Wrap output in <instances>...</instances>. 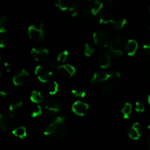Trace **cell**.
<instances>
[{
    "instance_id": "6da1fadb",
    "label": "cell",
    "mask_w": 150,
    "mask_h": 150,
    "mask_svg": "<svg viewBox=\"0 0 150 150\" xmlns=\"http://www.w3.org/2000/svg\"><path fill=\"white\" fill-rule=\"evenodd\" d=\"M93 39L95 44L100 48H105V47H109L111 43V37L109 34L105 31L99 29L93 34Z\"/></svg>"
},
{
    "instance_id": "7a4b0ae2",
    "label": "cell",
    "mask_w": 150,
    "mask_h": 150,
    "mask_svg": "<svg viewBox=\"0 0 150 150\" xmlns=\"http://www.w3.org/2000/svg\"><path fill=\"white\" fill-rule=\"evenodd\" d=\"M28 35L32 40L39 42L44 38L43 25L40 24L39 26L31 25L28 29Z\"/></svg>"
},
{
    "instance_id": "3957f363",
    "label": "cell",
    "mask_w": 150,
    "mask_h": 150,
    "mask_svg": "<svg viewBox=\"0 0 150 150\" xmlns=\"http://www.w3.org/2000/svg\"><path fill=\"white\" fill-rule=\"evenodd\" d=\"M122 40L120 37H116L114 39L111 40V43L109 45L110 51L111 54L114 57H119L122 54Z\"/></svg>"
},
{
    "instance_id": "277c9868",
    "label": "cell",
    "mask_w": 150,
    "mask_h": 150,
    "mask_svg": "<svg viewBox=\"0 0 150 150\" xmlns=\"http://www.w3.org/2000/svg\"><path fill=\"white\" fill-rule=\"evenodd\" d=\"M35 74H36L38 79L43 83L48 81L52 76V73L51 70L41 65L37 66L35 68Z\"/></svg>"
},
{
    "instance_id": "5b68a950",
    "label": "cell",
    "mask_w": 150,
    "mask_h": 150,
    "mask_svg": "<svg viewBox=\"0 0 150 150\" xmlns=\"http://www.w3.org/2000/svg\"><path fill=\"white\" fill-rule=\"evenodd\" d=\"M44 108L47 114L54 115L60 111V104L58 100L55 99H48L44 104Z\"/></svg>"
},
{
    "instance_id": "8992f818",
    "label": "cell",
    "mask_w": 150,
    "mask_h": 150,
    "mask_svg": "<svg viewBox=\"0 0 150 150\" xmlns=\"http://www.w3.org/2000/svg\"><path fill=\"white\" fill-rule=\"evenodd\" d=\"M100 22L101 23H111L115 29H121L125 26V25L127 23V21L124 18H117L115 19H109L105 18L103 17L100 18Z\"/></svg>"
},
{
    "instance_id": "52a82bcc",
    "label": "cell",
    "mask_w": 150,
    "mask_h": 150,
    "mask_svg": "<svg viewBox=\"0 0 150 150\" xmlns=\"http://www.w3.org/2000/svg\"><path fill=\"white\" fill-rule=\"evenodd\" d=\"M89 109V105L82 101H76L72 105V110L79 116H83Z\"/></svg>"
},
{
    "instance_id": "ba28073f",
    "label": "cell",
    "mask_w": 150,
    "mask_h": 150,
    "mask_svg": "<svg viewBox=\"0 0 150 150\" xmlns=\"http://www.w3.org/2000/svg\"><path fill=\"white\" fill-rule=\"evenodd\" d=\"M31 54L33 56L35 60L38 62L44 61L46 59L49 55V52L45 48H33L31 51Z\"/></svg>"
},
{
    "instance_id": "9c48e42d",
    "label": "cell",
    "mask_w": 150,
    "mask_h": 150,
    "mask_svg": "<svg viewBox=\"0 0 150 150\" xmlns=\"http://www.w3.org/2000/svg\"><path fill=\"white\" fill-rule=\"evenodd\" d=\"M29 79V73L26 70H21L13 77V83L16 86H23Z\"/></svg>"
},
{
    "instance_id": "30bf717a",
    "label": "cell",
    "mask_w": 150,
    "mask_h": 150,
    "mask_svg": "<svg viewBox=\"0 0 150 150\" xmlns=\"http://www.w3.org/2000/svg\"><path fill=\"white\" fill-rule=\"evenodd\" d=\"M141 130H142V126L139 122H136L133 125L129 130L128 135L130 139L133 140H137L140 138Z\"/></svg>"
},
{
    "instance_id": "8fae6325",
    "label": "cell",
    "mask_w": 150,
    "mask_h": 150,
    "mask_svg": "<svg viewBox=\"0 0 150 150\" xmlns=\"http://www.w3.org/2000/svg\"><path fill=\"white\" fill-rule=\"evenodd\" d=\"M109 80V74L105 73V72L99 71L96 72L93 75L92 79V83H98L101 82L107 81Z\"/></svg>"
},
{
    "instance_id": "7c38bea8",
    "label": "cell",
    "mask_w": 150,
    "mask_h": 150,
    "mask_svg": "<svg viewBox=\"0 0 150 150\" xmlns=\"http://www.w3.org/2000/svg\"><path fill=\"white\" fill-rule=\"evenodd\" d=\"M12 118L8 114H1L0 116V127L1 129L6 130H8L12 125Z\"/></svg>"
},
{
    "instance_id": "4fadbf2b",
    "label": "cell",
    "mask_w": 150,
    "mask_h": 150,
    "mask_svg": "<svg viewBox=\"0 0 150 150\" xmlns=\"http://www.w3.org/2000/svg\"><path fill=\"white\" fill-rule=\"evenodd\" d=\"M111 57L108 53H102L98 58V63L101 68H107L111 64Z\"/></svg>"
},
{
    "instance_id": "5bb4252c",
    "label": "cell",
    "mask_w": 150,
    "mask_h": 150,
    "mask_svg": "<svg viewBox=\"0 0 150 150\" xmlns=\"http://www.w3.org/2000/svg\"><path fill=\"white\" fill-rule=\"evenodd\" d=\"M138 42L134 40H129L125 45V50L127 51V55L133 56L138 50Z\"/></svg>"
},
{
    "instance_id": "9a60e30c",
    "label": "cell",
    "mask_w": 150,
    "mask_h": 150,
    "mask_svg": "<svg viewBox=\"0 0 150 150\" xmlns=\"http://www.w3.org/2000/svg\"><path fill=\"white\" fill-rule=\"evenodd\" d=\"M103 8V3L100 1H92V5H91V12L92 14L94 16L98 15L101 11Z\"/></svg>"
},
{
    "instance_id": "2e32d148",
    "label": "cell",
    "mask_w": 150,
    "mask_h": 150,
    "mask_svg": "<svg viewBox=\"0 0 150 150\" xmlns=\"http://www.w3.org/2000/svg\"><path fill=\"white\" fill-rule=\"evenodd\" d=\"M13 134L16 137L19 138L21 139H23L26 136V130L23 126H20V127H16V129H14L13 130Z\"/></svg>"
},
{
    "instance_id": "e0dca14e",
    "label": "cell",
    "mask_w": 150,
    "mask_h": 150,
    "mask_svg": "<svg viewBox=\"0 0 150 150\" xmlns=\"http://www.w3.org/2000/svg\"><path fill=\"white\" fill-rule=\"evenodd\" d=\"M59 127V125H57L54 121H53L52 122L45 128V131H44V134L46 135V136H48V135H54V133H56V131H57Z\"/></svg>"
},
{
    "instance_id": "ac0fdd59",
    "label": "cell",
    "mask_w": 150,
    "mask_h": 150,
    "mask_svg": "<svg viewBox=\"0 0 150 150\" xmlns=\"http://www.w3.org/2000/svg\"><path fill=\"white\" fill-rule=\"evenodd\" d=\"M30 99L32 102L35 103H39L42 102L43 98H42L40 92L38 91H33L30 95Z\"/></svg>"
},
{
    "instance_id": "d6986e66",
    "label": "cell",
    "mask_w": 150,
    "mask_h": 150,
    "mask_svg": "<svg viewBox=\"0 0 150 150\" xmlns=\"http://www.w3.org/2000/svg\"><path fill=\"white\" fill-rule=\"evenodd\" d=\"M132 112V105L129 103H126L122 109V113L125 119H128Z\"/></svg>"
},
{
    "instance_id": "ffe728a7",
    "label": "cell",
    "mask_w": 150,
    "mask_h": 150,
    "mask_svg": "<svg viewBox=\"0 0 150 150\" xmlns=\"http://www.w3.org/2000/svg\"><path fill=\"white\" fill-rule=\"evenodd\" d=\"M8 19L6 16H3L0 20V32L4 33L8 27Z\"/></svg>"
},
{
    "instance_id": "44dd1931",
    "label": "cell",
    "mask_w": 150,
    "mask_h": 150,
    "mask_svg": "<svg viewBox=\"0 0 150 150\" xmlns=\"http://www.w3.org/2000/svg\"><path fill=\"white\" fill-rule=\"evenodd\" d=\"M67 135V130H66L65 128L64 127H58L57 130L56 131V133L54 134V136L56 138V139H61L64 138V136Z\"/></svg>"
},
{
    "instance_id": "7402d4cb",
    "label": "cell",
    "mask_w": 150,
    "mask_h": 150,
    "mask_svg": "<svg viewBox=\"0 0 150 150\" xmlns=\"http://www.w3.org/2000/svg\"><path fill=\"white\" fill-rule=\"evenodd\" d=\"M56 6L62 10H66L67 9H70V2L67 1H64V0H59L57 3H56Z\"/></svg>"
},
{
    "instance_id": "603a6c76",
    "label": "cell",
    "mask_w": 150,
    "mask_h": 150,
    "mask_svg": "<svg viewBox=\"0 0 150 150\" xmlns=\"http://www.w3.org/2000/svg\"><path fill=\"white\" fill-rule=\"evenodd\" d=\"M114 86L111 83H106L103 86L102 90L105 95H111L114 92Z\"/></svg>"
},
{
    "instance_id": "cb8c5ba5",
    "label": "cell",
    "mask_w": 150,
    "mask_h": 150,
    "mask_svg": "<svg viewBox=\"0 0 150 150\" xmlns=\"http://www.w3.org/2000/svg\"><path fill=\"white\" fill-rule=\"evenodd\" d=\"M59 89V85L56 81L51 82L48 88V91L50 95H55Z\"/></svg>"
},
{
    "instance_id": "d4e9b609",
    "label": "cell",
    "mask_w": 150,
    "mask_h": 150,
    "mask_svg": "<svg viewBox=\"0 0 150 150\" xmlns=\"http://www.w3.org/2000/svg\"><path fill=\"white\" fill-rule=\"evenodd\" d=\"M22 106V102L21 101H16V102L13 103L10 105L9 106V110H10V112L14 113L15 111H16L17 110H18L19 108H21Z\"/></svg>"
},
{
    "instance_id": "484cf974",
    "label": "cell",
    "mask_w": 150,
    "mask_h": 150,
    "mask_svg": "<svg viewBox=\"0 0 150 150\" xmlns=\"http://www.w3.org/2000/svg\"><path fill=\"white\" fill-rule=\"evenodd\" d=\"M41 114H42V108H41L40 105H35L32 109V111H31V116L32 117H37L40 115Z\"/></svg>"
},
{
    "instance_id": "4316f807",
    "label": "cell",
    "mask_w": 150,
    "mask_h": 150,
    "mask_svg": "<svg viewBox=\"0 0 150 150\" xmlns=\"http://www.w3.org/2000/svg\"><path fill=\"white\" fill-rule=\"evenodd\" d=\"M57 70H58L59 73V74L61 75L62 77H64V78L71 77V76H70V75L69 74L68 72H67V69H66L65 67H64V65H59V67L57 68Z\"/></svg>"
},
{
    "instance_id": "83f0119b",
    "label": "cell",
    "mask_w": 150,
    "mask_h": 150,
    "mask_svg": "<svg viewBox=\"0 0 150 150\" xmlns=\"http://www.w3.org/2000/svg\"><path fill=\"white\" fill-rule=\"evenodd\" d=\"M68 51H64L60 53L58 55V57H57V61L60 62H64L66 61V59L68 57Z\"/></svg>"
},
{
    "instance_id": "f1b7e54d",
    "label": "cell",
    "mask_w": 150,
    "mask_h": 150,
    "mask_svg": "<svg viewBox=\"0 0 150 150\" xmlns=\"http://www.w3.org/2000/svg\"><path fill=\"white\" fill-rule=\"evenodd\" d=\"M94 48L91 46L89 44L85 43V48H84V54L86 56V57H91V56L93 54Z\"/></svg>"
},
{
    "instance_id": "f546056e",
    "label": "cell",
    "mask_w": 150,
    "mask_h": 150,
    "mask_svg": "<svg viewBox=\"0 0 150 150\" xmlns=\"http://www.w3.org/2000/svg\"><path fill=\"white\" fill-rule=\"evenodd\" d=\"M69 12H70V16H73V17L77 16L78 13H79V7H78L77 4H72L69 9Z\"/></svg>"
},
{
    "instance_id": "4dcf8cb0",
    "label": "cell",
    "mask_w": 150,
    "mask_h": 150,
    "mask_svg": "<svg viewBox=\"0 0 150 150\" xmlns=\"http://www.w3.org/2000/svg\"><path fill=\"white\" fill-rule=\"evenodd\" d=\"M72 93L74 96L77 97V98H83L86 95V92L82 89H72Z\"/></svg>"
},
{
    "instance_id": "1f68e13d",
    "label": "cell",
    "mask_w": 150,
    "mask_h": 150,
    "mask_svg": "<svg viewBox=\"0 0 150 150\" xmlns=\"http://www.w3.org/2000/svg\"><path fill=\"white\" fill-rule=\"evenodd\" d=\"M135 109L137 112H144L145 110L144 105L141 102H136V107H135Z\"/></svg>"
},
{
    "instance_id": "d6a6232c",
    "label": "cell",
    "mask_w": 150,
    "mask_h": 150,
    "mask_svg": "<svg viewBox=\"0 0 150 150\" xmlns=\"http://www.w3.org/2000/svg\"><path fill=\"white\" fill-rule=\"evenodd\" d=\"M64 65L65 67V68L67 69L69 74L70 75V76H73V75H75V73H76V69H75V67L73 65H70V64H64Z\"/></svg>"
},
{
    "instance_id": "836d02e7",
    "label": "cell",
    "mask_w": 150,
    "mask_h": 150,
    "mask_svg": "<svg viewBox=\"0 0 150 150\" xmlns=\"http://www.w3.org/2000/svg\"><path fill=\"white\" fill-rule=\"evenodd\" d=\"M7 44H8V39H7V37H1V40H0V46H1V48H5Z\"/></svg>"
},
{
    "instance_id": "e575fe53",
    "label": "cell",
    "mask_w": 150,
    "mask_h": 150,
    "mask_svg": "<svg viewBox=\"0 0 150 150\" xmlns=\"http://www.w3.org/2000/svg\"><path fill=\"white\" fill-rule=\"evenodd\" d=\"M54 121L55 122L57 125H59V126H62L63 124H64V122H65V119H64L63 117H56V119L54 120Z\"/></svg>"
},
{
    "instance_id": "d590c367",
    "label": "cell",
    "mask_w": 150,
    "mask_h": 150,
    "mask_svg": "<svg viewBox=\"0 0 150 150\" xmlns=\"http://www.w3.org/2000/svg\"><path fill=\"white\" fill-rule=\"evenodd\" d=\"M120 76V74L119 72H113V73H109V80H116L119 79Z\"/></svg>"
},
{
    "instance_id": "8d00e7d4",
    "label": "cell",
    "mask_w": 150,
    "mask_h": 150,
    "mask_svg": "<svg viewBox=\"0 0 150 150\" xmlns=\"http://www.w3.org/2000/svg\"><path fill=\"white\" fill-rule=\"evenodd\" d=\"M49 66L53 69H57L59 67V63L58 61H56V60H51V62H49Z\"/></svg>"
},
{
    "instance_id": "74e56055",
    "label": "cell",
    "mask_w": 150,
    "mask_h": 150,
    "mask_svg": "<svg viewBox=\"0 0 150 150\" xmlns=\"http://www.w3.org/2000/svg\"><path fill=\"white\" fill-rule=\"evenodd\" d=\"M143 48L144 51L147 54H150V44H144L143 45Z\"/></svg>"
},
{
    "instance_id": "f35d334b",
    "label": "cell",
    "mask_w": 150,
    "mask_h": 150,
    "mask_svg": "<svg viewBox=\"0 0 150 150\" xmlns=\"http://www.w3.org/2000/svg\"><path fill=\"white\" fill-rule=\"evenodd\" d=\"M0 95L1 96V98H4L7 97V93H6L5 92H4V91H1V92H0Z\"/></svg>"
},
{
    "instance_id": "ab89813d",
    "label": "cell",
    "mask_w": 150,
    "mask_h": 150,
    "mask_svg": "<svg viewBox=\"0 0 150 150\" xmlns=\"http://www.w3.org/2000/svg\"><path fill=\"white\" fill-rule=\"evenodd\" d=\"M147 143H148V146H149V148L150 149V136L148 138V141H147Z\"/></svg>"
},
{
    "instance_id": "60d3db41",
    "label": "cell",
    "mask_w": 150,
    "mask_h": 150,
    "mask_svg": "<svg viewBox=\"0 0 150 150\" xmlns=\"http://www.w3.org/2000/svg\"><path fill=\"white\" fill-rule=\"evenodd\" d=\"M148 103H149V105H150V95H149V96H148Z\"/></svg>"
},
{
    "instance_id": "b9f144b4",
    "label": "cell",
    "mask_w": 150,
    "mask_h": 150,
    "mask_svg": "<svg viewBox=\"0 0 150 150\" xmlns=\"http://www.w3.org/2000/svg\"><path fill=\"white\" fill-rule=\"evenodd\" d=\"M148 128L150 129V123H149V125H148Z\"/></svg>"
},
{
    "instance_id": "7bdbcfd3",
    "label": "cell",
    "mask_w": 150,
    "mask_h": 150,
    "mask_svg": "<svg viewBox=\"0 0 150 150\" xmlns=\"http://www.w3.org/2000/svg\"><path fill=\"white\" fill-rule=\"evenodd\" d=\"M149 13H150V7H149Z\"/></svg>"
}]
</instances>
